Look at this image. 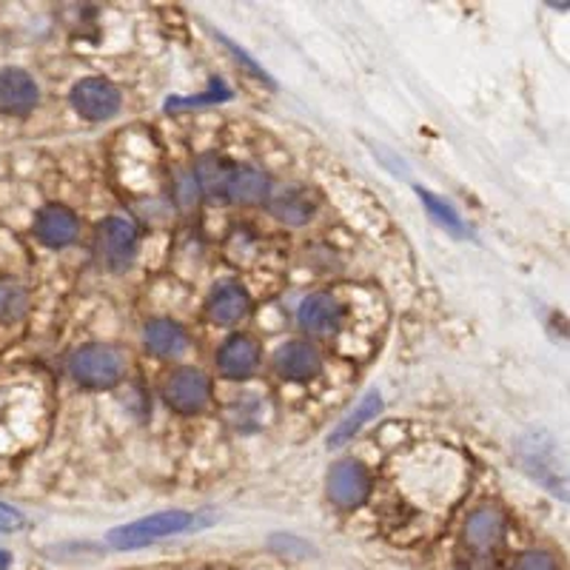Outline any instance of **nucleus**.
Segmentation results:
<instances>
[{"mask_svg":"<svg viewBox=\"0 0 570 570\" xmlns=\"http://www.w3.org/2000/svg\"><path fill=\"white\" fill-rule=\"evenodd\" d=\"M194 525H197V517H194V513L163 511V513H155V517L129 522V525L111 527L109 545L118 550H137V548H146V545H155V542L166 539V536L185 534V531H192Z\"/></svg>","mask_w":570,"mask_h":570,"instance_id":"f257e3e1","label":"nucleus"},{"mask_svg":"<svg viewBox=\"0 0 570 570\" xmlns=\"http://www.w3.org/2000/svg\"><path fill=\"white\" fill-rule=\"evenodd\" d=\"M69 371L83 388H111L123 377V356L109 345H83L72 354Z\"/></svg>","mask_w":570,"mask_h":570,"instance_id":"f03ea898","label":"nucleus"},{"mask_svg":"<svg viewBox=\"0 0 570 570\" xmlns=\"http://www.w3.org/2000/svg\"><path fill=\"white\" fill-rule=\"evenodd\" d=\"M72 106L83 120L100 123L120 111V92L114 83L104 81V77H86V81L74 83Z\"/></svg>","mask_w":570,"mask_h":570,"instance_id":"7ed1b4c3","label":"nucleus"},{"mask_svg":"<svg viewBox=\"0 0 570 570\" xmlns=\"http://www.w3.org/2000/svg\"><path fill=\"white\" fill-rule=\"evenodd\" d=\"M97 248L100 257L111 271H123L132 266L134 252H137V229L126 217H109V220L97 229Z\"/></svg>","mask_w":570,"mask_h":570,"instance_id":"20e7f679","label":"nucleus"},{"mask_svg":"<svg viewBox=\"0 0 570 570\" xmlns=\"http://www.w3.org/2000/svg\"><path fill=\"white\" fill-rule=\"evenodd\" d=\"M371 494V476L360 462L345 460L328 474V497L340 508H360Z\"/></svg>","mask_w":570,"mask_h":570,"instance_id":"39448f33","label":"nucleus"},{"mask_svg":"<svg viewBox=\"0 0 570 570\" xmlns=\"http://www.w3.org/2000/svg\"><path fill=\"white\" fill-rule=\"evenodd\" d=\"M211 397V383L203 371L183 368L171 377L169 388H166V402H169L178 414H197L203 411Z\"/></svg>","mask_w":570,"mask_h":570,"instance_id":"423d86ee","label":"nucleus"},{"mask_svg":"<svg viewBox=\"0 0 570 570\" xmlns=\"http://www.w3.org/2000/svg\"><path fill=\"white\" fill-rule=\"evenodd\" d=\"M40 100L37 83L23 69H3L0 72V111L7 114H29Z\"/></svg>","mask_w":570,"mask_h":570,"instance_id":"0eeeda50","label":"nucleus"},{"mask_svg":"<svg viewBox=\"0 0 570 570\" xmlns=\"http://www.w3.org/2000/svg\"><path fill=\"white\" fill-rule=\"evenodd\" d=\"M275 368L282 379H291V383H305V379H314L323 371V360H319L317 349L308 345V342H286L275 356Z\"/></svg>","mask_w":570,"mask_h":570,"instance_id":"6e6552de","label":"nucleus"},{"mask_svg":"<svg viewBox=\"0 0 570 570\" xmlns=\"http://www.w3.org/2000/svg\"><path fill=\"white\" fill-rule=\"evenodd\" d=\"M296 317H300V326H303L305 331L328 337V333H333L337 328H340L342 305L337 303L331 294H312L305 296Z\"/></svg>","mask_w":570,"mask_h":570,"instance_id":"1a4fd4ad","label":"nucleus"},{"mask_svg":"<svg viewBox=\"0 0 570 570\" xmlns=\"http://www.w3.org/2000/svg\"><path fill=\"white\" fill-rule=\"evenodd\" d=\"M35 234L52 248H63L77 238V217L66 206H46L35 220Z\"/></svg>","mask_w":570,"mask_h":570,"instance_id":"9d476101","label":"nucleus"},{"mask_svg":"<svg viewBox=\"0 0 570 570\" xmlns=\"http://www.w3.org/2000/svg\"><path fill=\"white\" fill-rule=\"evenodd\" d=\"M248 308H252V296L238 282H222L208 300V317L215 319L217 326H234L248 314Z\"/></svg>","mask_w":570,"mask_h":570,"instance_id":"9b49d317","label":"nucleus"},{"mask_svg":"<svg viewBox=\"0 0 570 570\" xmlns=\"http://www.w3.org/2000/svg\"><path fill=\"white\" fill-rule=\"evenodd\" d=\"M257 363H259V351L257 345H254V340H248V337H231V340L220 349V356H217L220 374L229 379L252 377Z\"/></svg>","mask_w":570,"mask_h":570,"instance_id":"f8f14e48","label":"nucleus"},{"mask_svg":"<svg viewBox=\"0 0 570 570\" xmlns=\"http://www.w3.org/2000/svg\"><path fill=\"white\" fill-rule=\"evenodd\" d=\"M268 178L254 166H234L229 174V183H226V194H229L231 203H240V206H254V203H263L268 197Z\"/></svg>","mask_w":570,"mask_h":570,"instance_id":"ddd939ff","label":"nucleus"},{"mask_svg":"<svg viewBox=\"0 0 570 570\" xmlns=\"http://www.w3.org/2000/svg\"><path fill=\"white\" fill-rule=\"evenodd\" d=\"M379 411H383V397H379V391H368L363 400H360V405L333 428V434L328 437V445H331V448H340V445L351 442V439L365 428V423H371Z\"/></svg>","mask_w":570,"mask_h":570,"instance_id":"4468645a","label":"nucleus"},{"mask_svg":"<svg viewBox=\"0 0 570 570\" xmlns=\"http://www.w3.org/2000/svg\"><path fill=\"white\" fill-rule=\"evenodd\" d=\"M143 337H146L148 351H155L157 356H178L189 345L185 331L178 323H171V319H151Z\"/></svg>","mask_w":570,"mask_h":570,"instance_id":"2eb2a0df","label":"nucleus"},{"mask_svg":"<svg viewBox=\"0 0 570 570\" xmlns=\"http://www.w3.org/2000/svg\"><path fill=\"white\" fill-rule=\"evenodd\" d=\"M502 531H505L502 513L488 511V508H485V511H476L474 517L468 519L465 525V536L474 548H494V545L502 539Z\"/></svg>","mask_w":570,"mask_h":570,"instance_id":"dca6fc26","label":"nucleus"},{"mask_svg":"<svg viewBox=\"0 0 570 570\" xmlns=\"http://www.w3.org/2000/svg\"><path fill=\"white\" fill-rule=\"evenodd\" d=\"M314 208L317 206H314L305 194H296V192L280 194V197L271 203V211H275L282 222H291V226H300V222L312 220Z\"/></svg>","mask_w":570,"mask_h":570,"instance_id":"f3484780","label":"nucleus"},{"mask_svg":"<svg viewBox=\"0 0 570 570\" xmlns=\"http://www.w3.org/2000/svg\"><path fill=\"white\" fill-rule=\"evenodd\" d=\"M26 312V291L12 280H0V319L12 323Z\"/></svg>","mask_w":570,"mask_h":570,"instance_id":"a211bd4d","label":"nucleus"},{"mask_svg":"<svg viewBox=\"0 0 570 570\" xmlns=\"http://www.w3.org/2000/svg\"><path fill=\"white\" fill-rule=\"evenodd\" d=\"M229 163L226 160H206V163L201 166V180H203V189H206L211 197H217V194H226V183H229Z\"/></svg>","mask_w":570,"mask_h":570,"instance_id":"6ab92c4d","label":"nucleus"},{"mask_svg":"<svg viewBox=\"0 0 570 570\" xmlns=\"http://www.w3.org/2000/svg\"><path fill=\"white\" fill-rule=\"evenodd\" d=\"M420 197H423V203L425 206H428V211L434 217H437V222H442L445 229H451L453 234H462V222H460V217H457V211H453L451 206H445L442 201H437V197H434V194L430 192H420Z\"/></svg>","mask_w":570,"mask_h":570,"instance_id":"aec40b11","label":"nucleus"},{"mask_svg":"<svg viewBox=\"0 0 570 570\" xmlns=\"http://www.w3.org/2000/svg\"><path fill=\"white\" fill-rule=\"evenodd\" d=\"M229 97V89H217V92H208V95H201V97H174V100H169V106L166 109L169 111H178V109H192V106H208V104H217V100H226Z\"/></svg>","mask_w":570,"mask_h":570,"instance_id":"412c9836","label":"nucleus"},{"mask_svg":"<svg viewBox=\"0 0 570 570\" xmlns=\"http://www.w3.org/2000/svg\"><path fill=\"white\" fill-rule=\"evenodd\" d=\"M17 527H23V513L12 505L0 502V534H12Z\"/></svg>","mask_w":570,"mask_h":570,"instance_id":"4be33fe9","label":"nucleus"},{"mask_svg":"<svg viewBox=\"0 0 570 570\" xmlns=\"http://www.w3.org/2000/svg\"><path fill=\"white\" fill-rule=\"evenodd\" d=\"M517 570H556L554 559L545 554H527L522 556V562L517 565Z\"/></svg>","mask_w":570,"mask_h":570,"instance_id":"5701e85b","label":"nucleus"},{"mask_svg":"<svg viewBox=\"0 0 570 570\" xmlns=\"http://www.w3.org/2000/svg\"><path fill=\"white\" fill-rule=\"evenodd\" d=\"M9 562H12V556L7 550H0V570H9Z\"/></svg>","mask_w":570,"mask_h":570,"instance_id":"b1692460","label":"nucleus"}]
</instances>
